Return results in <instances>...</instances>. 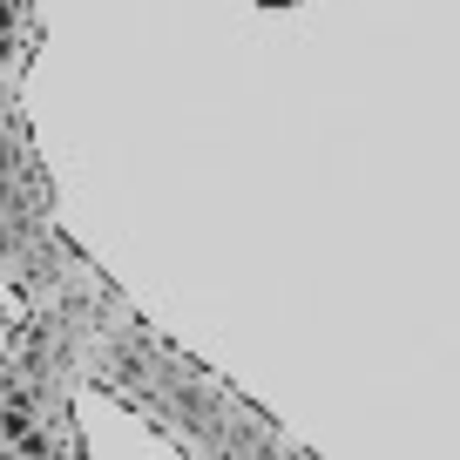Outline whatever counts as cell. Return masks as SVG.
I'll list each match as a JSON object with an SVG mask.
<instances>
[{
	"mask_svg": "<svg viewBox=\"0 0 460 460\" xmlns=\"http://www.w3.org/2000/svg\"><path fill=\"white\" fill-rule=\"evenodd\" d=\"M28 427H34V420H28V413H0V440H7V447H14V440H21V433H28Z\"/></svg>",
	"mask_w": 460,
	"mask_h": 460,
	"instance_id": "obj_1",
	"label": "cell"
},
{
	"mask_svg": "<svg viewBox=\"0 0 460 460\" xmlns=\"http://www.w3.org/2000/svg\"><path fill=\"white\" fill-rule=\"evenodd\" d=\"M0 21H7V7H0Z\"/></svg>",
	"mask_w": 460,
	"mask_h": 460,
	"instance_id": "obj_3",
	"label": "cell"
},
{
	"mask_svg": "<svg viewBox=\"0 0 460 460\" xmlns=\"http://www.w3.org/2000/svg\"><path fill=\"white\" fill-rule=\"evenodd\" d=\"M0 460H21V454H14V447H7V440H0Z\"/></svg>",
	"mask_w": 460,
	"mask_h": 460,
	"instance_id": "obj_2",
	"label": "cell"
}]
</instances>
